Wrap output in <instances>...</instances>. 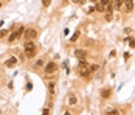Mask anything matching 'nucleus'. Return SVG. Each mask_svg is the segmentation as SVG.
Here are the masks:
<instances>
[{
    "label": "nucleus",
    "instance_id": "1",
    "mask_svg": "<svg viewBox=\"0 0 135 115\" xmlns=\"http://www.w3.org/2000/svg\"><path fill=\"white\" fill-rule=\"evenodd\" d=\"M22 37H23L25 41H34L36 37H37V30L36 28H27V30H23Z\"/></svg>",
    "mask_w": 135,
    "mask_h": 115
},
{
    "label": "nucleus",
    "instance_id": "2",
    "mask_svg": "<svg viewBox=\"0 0 135 115\" xmlns=\"http://www.w3.org/2000/svg\"><path fill=\"white\" fill-rule=\"evenodd\" d=\"M44 70H45V73L47 75H51L54 73V72L58 70V65H56V62H53V61H50L48 64H45V67H44Z\"/></svg>",
    "mask_w": 135,
    "mask_h": 115
},
{
    "label": "nucleus",
    "instance_id": "3",
    "mask_svg": "<svg viewBox=\"0 0 135 115\" xmlns=\"http://www.w3.org/2000/svg\"><path fill=\"white\" fill-rule=\"evenodd\" d=\"M78 73H79L81 78L88 79V78H90V75H92V72L88 70V67H79V69H78Z\"/></svg>",
    "mask_w": 135,
    "mask_h": 115
},
{
    "label": "nucleus",
    "instance_id": "4",
    "mask_svg": "<svg viewBox=\"0 0 135 115\" xmlns=\"http://www.w3.org/2000/svg\"><path fill=\"white\" fill-rule=\"evenodd\" d=\"M124 12H132L134 11V0H124Z\"/></svg>",
    "mask_w": 135,
    "mask_h": 115
},
{
    "label": "nucleus",
    "instance_id": "5",
    "mask_svg": "<svg viewBox=\"0 0 135 115\" xmlns=\"http://www.w3.org/2000/svg\"><path fill=\"white\" fill-rule=\"evenodd\" d=\"M76 103H78V98H76V95H73V93L67 95V106H75Z\"/></svg>",
    "mask_w": 135,
    "mask_h": 115
},
{
    "label": "nucleus",
    "instance_id": "6",
    "mask_svg": "<svg viewBox=\"0 0 135 115\" xmlns=\"http://www.w3.org/2000/svg\"><path fill=\"white\" fill-rule=\"evenodd\" d=\"M75 56H76L78 59H86L87 52H86V50H82V48H78V50H75Z\"/></svg>",
    "mask_w": 135,
    "mask_h": 115
},
{
    "label": "nucleus",
    "instance_id": "7",
    "mask_svg": "<svg viewBox=\"0 0 135 115\" xmlns=\"http://www.w3.org/2000/svg\"><path fill=\"white\" fill-rule=\"evenodd\" d=\"M110 95H112V87H106V89H103V90H101V96H103L104 100L110 98Z\"/></svg>",
    "mask_w": 135,
    "mask_h": 115
},
{
    "label": "nucleus",
    "instance_id": "8",
    "mask_svg": "<svg viewBox=\"0 0 135 115\" xmlns=\"http://www.w3.org/2000/svg\"><path fill=\"white\" fill-rule=\"evenodd\" d=\"M16 64H17V59H16L14 56H12V58H8L6 61H5V65L8 67V69H11V67H14Z\"/></svg>",
    "mask_w": 135,
    "mask_h": 115
},
{
    "label": "nucleus",
    "instance_id": "9",
    "mask_svg": "<svg viewBox=\"0 0 135 115\" xmlns=\"http://www.w3.org/2000/svg\"><path fill=\"white\" fill-rule=\"evenodd\" d=\"M36 53H37V48H31V50H25V58L31 59V58H34V56H36Z\"/></svg>",
    "mask_w": 135,
    "mask_h": 115
},
{
    "label": "nucleus",
    "instance_id": "10",
    "mask_svg": "<svg viewBox=\"0 0 135 115\" xmlns=\"http://www.w3.org/2000/svg\"><path fill=\"white\" fill-rule=\"evenodd\" d=\"M48 92H50V95H51V96L56 93V83H54V81L48 83Z\"/></svg>",
    "mask_w": 135,
    "mask_h": 115
},
{
    "label": "nucleus",
    "instance_id": "11",
    "mask_svg": "<svg viewBox=\"0 0 135 115\" xmlns=\"http://www.w3.org/2000/svg\"><path fill=\"white\" fill-rule=\"evenodd\" d=\"M23 48L25 50H31V48H36V45H34V42H33V41H25Z\"/></svg>",
    "mask_w": 135,
    "mask_h": 115
},
{
    "label": "nucleus",
    "instance_id": "12",
    "mask_svg": "<svg viewBox=\"0 0 135 115\" xmlns=\"http://www.w3.org/2000/svg\"><path fill=\"white\" fill-rule=\"evenodd\" d=\"M106 115H121V114H120V110H118V109L109 107V109L106 110Z\"/></svg>",
    "mask_w": 135,
    "mask_h": 115
},
{
    "label": "nucleus",
    "instance_id": "13",
    "mask_svg": "<svg viewBox=\"0 0 135 115\" xmlns=\"http://www.w3.org/2000/svg\"><path fill=\"white\" fill-rule=\"evenodd\" d=\"M123 3H124V0H115V3H113V8H116V10H121V8H123Z\"/></svg>",
    "mask_w": 135,
    "mask_h": 115
},
{
    "label": "nucleus",
    "instance_id": "14",
    "mask_svg": "<svg viewBox=\"0 0 135 115\" xmlns=\"http://www.w3.org/2000/svg\"><path fill=\"white\" fill-rule=\"evenodd\" d=\"M98 69H99V65H98V64H90V65H88V70H90L92 73H93V72H96Z\"/></svg>",
    "mask_w": 135,
    "mask_h": 115
},
{
    "label": "nucleus",
    "instance_id": "15",
    "mask_svg": "<svg viewBox=\"0 0 135 115\" xmlns=\"http://www.w3.org/2000/svg\"><path fill=\"white\" fill-rule=\"evenodd\" d=\"M110 3H112V0H99V5L104 6V8H106L107 5H110Z\"/></svg>",
    "mask_w": 135,
    "mask_h": 115
},
{
    "label": "nucleus",
    "instance_id": "16",
    "mask_svg": "<svg viewBox=\"0 0 135 115\" xmlns=\"http://www.w3.org/2000/svg\"><path fill=\"white\" fill-rule=\"evenodd\" d=\"M95 11H98V12H104V6H101L99 3H96V5H95Z\"/></svg>",
    "mask_w": 135,
    "mask_h": 115
},
{
    "label": "nucleus",
    "instance_id": "17",
    "mask_svg": "<svg viewBox=\"0 0 135 115\" xmlns=\"http://www.w3.org/2000/svg\"><path fill=\"white\" fill-rule=\"evenodd\" d=\"M44 62H45L44 59H37V61L34 62V65H36V67H44Z\"/></svg>",
    "mask_w": 135,
    "mask_h": 115
},
{
    "label": "nucleus",
    "instance_id": "18",
    "mask_svg": "<svg viewBox=\"0 0 135 115\" xmlns=\"http://www.w3.org/2000/svg\"><path fill=\"white\" fill-rule=\"evenodd\" d=\"M79 67H88V62L86 59H79Z\"/></svg>",
    "mask_w": 135,
    "mask_h": 115
},
{
    "label": "nucleus",
    "instance_id": "19",
    "mask_svg": "<svg viewBox=\"0 0 135 115\" xmlns=\"http://www.w3.org/2000/svg\"><path fill=\"white\" fill-rule=\"evenodd\" d=\"M112 19H113V12H106V20L107 22H112Z\"/></svg>",
    "mask_w": 135,
    "mask_h": 115
},
{
    "label": "nucleus",
    "instance_id": "20",
    "mask_svg": "<svg viewBox=\"0 0 135 115\" xmlns=\"http://www.w3.org/2000/svg\"><path fill=\"white\" fill-rule=\"evenodd\" d=\"M78 37H79V31H76V33H75V34L70 37V41H71V42H75V41H78Z\"/></svg>",
    "mask_w": 135,
    "mask_h": 115
},
{
    "label": "nucleus",
    "instance_id": "21",
    "mask_svg": "<svg viewBox=\"0 0 135 115\" xmlns=\"http://www.w3.org/2000/svg\"><path fill=\"white\" fill-rule=\"evenodd\" d=\"M50 3H51V0H42V6L44 8H48Z\"/></svg>",
    "mask_w": 135,
    "mask_h": 115
},
{
    "label": "nucleus",
    "instance_id": "22",
    "mask_svg": "<svg viewBox=\"0 0 135 115\" xmlns=\"http://www.w3.org/2000/svg\"><path fill=\"white\" fill-rule=\"evenodd\" d=\"M8 34V31H6V30H0V39H2V37H5Z\"/></svg>",
    "mask_w": 135,
    "mask_h": 115
},
{
    "label": "nucleus",
    "instance_id": "23",
    "mask_svg": "<svg viewBox=\"0 0 135 115\" xmlns=\"http://www.w3.org/2000/svg\"><path fill=\"white\" fill-rule=\"evenodd\" d=\"M129 44H130V47H132V48L135 47V39H134V37H129Z\"/></svg>",
    "mask_w": 135,
    "mask_h": 115
},
{
    "label": "nucleus",
    "instance_id": "24",
    "mask_svg": "<svg viewBox=\"0 0 135 115\" xmlns=\"http://www.w3.org/2000/svg\"><path fill=\"white\" fill-rule=\"evenodd\" d=\"M42 115H50V109H48V107H45L44 110H42Z\"/></svg>",
    "mask_w": 135,
    "mask_h": 115
},
{
    "label": "nucleus",
    "instance_id": "25",
    "mask_svg": "<svg viewBox=\"0 0 135 115\" xmlns=\"http://www.w3.org/2000/svg\"><path fill=\"white\" fill-rule=\"evenodd\" d=\"M73 3H76V5H81V3H84V0H71Z\"/></svg>",
    "mask_w": 135,
    "mask_h": 115
},
{
    "label": "nucleus",
    "instance_id": "26",
    "mask_svg": "<svg viewBox=\"0 0 135 115\" xmlns=\"http://www.w3.org/2000/svg\"><path fill=\"white\" fill-rule=\"evenodd\" d=\"M64 115H70V112H65V114H64Z\"/></svg>",
    "mask_w": 135,
    "mask_h": 115
},
{
    "label": "nucleus",
    "instance_id": "27",
    "mask_svg": "<svg viewBox=\"0 0 135 115\" xmlns=\"http://www.w3.org/2000/svg\"><path fill=\"white\" fill-rule=\"evenodd\" d=\"M0 8H2V3H0Z\"/></svg>",
    "mask_w": 135,
    "mask_h": 115
}]
</instances>
